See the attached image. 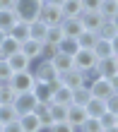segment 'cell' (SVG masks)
<instances>
[{"label":"cell","instance_id":"1","mask_svg":"<svg viewBox=\"0 0 118 132\" xmlns=\"http://www.w3.org/2000/svg\"><path fill=\"white\" fill-rule=\"evenodd\" d=\"M41 5H43V0H17V5H14V12H17V17H19V19H24V22H34V19H39Z\"/></svg>","mask_w":118,"mask_h":132},{"label":"cell","instance_id":"2","mask_svg":"<svg viewBox=\"0 0 118 132\" xmlns=\"http://www.w3.org/2000/svg\"><path fill=\"white\" fill-rule=\"evenodd\" d=\"M10 87L17 91V94H24V91H34L36 87V77L34 70H24V72H14L10 77Z\"/></svg>","mask_w":118,"mask_h":132},{"label":"cell","instance_id":"3","mask_svg":"<svg viewBox=\"0 0 118 132\" xmlns=\"http://www.w3.org/2000/svg\"><path fill=\"white\" fill-rule=\"evenodd\" d=\"M60 82L65 84V87H70V89L89 87V75H87V72H82V70H77V67H72V70H68V72H63V75H60Z\"/></svg>","mask_w":118,"mask_h":132},{"label":"cell","instance_id":"4","mask_svg":"<svg viewBox=\"0 0 118 132\" xmlns=\"http://www.w3.org/2000/svg\"><path fill=\"white\" fill-rule=\"evenodd\" d=\"M39 19H43L48 27H56V24H63V10L60 5H53V3H43L41 5V12H39Z\"/></svg>","mask_w":118,"mask_h":132},{"label":"cell","instance_id":"5","mask_svg":"<svg viewBox=\"0 0 118 132\" xmlns=\"http://www.w3.org/2000/svg\"><path fill=\"white\" fill-rule=\"evenodd\" d=\"M31 70H34V77L36 82H51L58 77V70L53 67L51 60H36L34 65H31Z\"/></svg>","mask_w":118,"mask_h":132},{"label":"cell","instance_id":"6","mask_svg":"<svg viewBox=\"0 0 118 132\" xmlns=\"http://www.w3.org/2000/svg\"><path fill=\"white\" fill-rule=\"evenodd\" d=\"M89 91H92V96H97V98H111L116 91L111 87V82L106 79V77H97V79H92L89 82Z\"/></svg>","mask_w":118,"mask_h":132},{"label":"cell","instance_id":"7","mask_svg":"<svg viewBox=\"0 0 118 132\" xmlns=\"http://www.w3.org/2000/svg\"><path fill=\"white\" fill-rule=\"evenodd\" d=\"M72 60H75V67L82 70V72H89V70L97 65V55H94V51H89V48H80L72 55Z\"/></svg>","mask_w":118,"mask_h":132},{"label":"cell","instance_id":"8","mask_svg":"<svg viewBox=\"0 0 118 132\" xmlns=\"http://www.w3.org/2000/svg\"><path fill=\"white\" fill-rule=\"evenodd\" d=\"M14 108H17V113L19 115H24V113H31L36 108V96H34V91H24V94H17V98H14Z\"/></svg>","mask_w":118,"mask_h":132},{"label":"cell","instance_id":"9","mask_svg":"<svg viewBox=\"0 0 118 132\" xmlns=\"http://www.w3.org/2000/svg\"><path fill=\"white\" fill-rule=\"evenodd\" d=\"M87 118H89V115H87V108H84V106H77V103H70L68 106V122L72 127L80 130L84 122H87Z\"/></svg>","mask_w":118,"mask_h":132},{"label":"cell","instance_id":"10","mask_svg":"<svg viewBox=\"0 0 118 132\" xmlns=\"http://www.w3.org/2000/svg\"><path fill=\"white\" fill-rule=\"evenodd\" d=\"M99 77H106V79H111V77L118 72V65H116V55H108V58H99L97 65H94Z\"/></svg>","mask_w":118,"mask_h":132},{"label":"cell","instance_id":"11","mask_svg":"<svg viewBox=\"0 0 118 132\" xmlns=\"http://www.w3.org/2000/svg\"><path fill=\"white\" fill-rule=\"evenodd\" d=\"M104 17H101L99 12H82L80 14V24H82V29L84 31H99V27L104 24Z\"/></svg>","mask_w":118,"mask_h":132},{"label":"cell","instance_id":"12","mask_svg":"<svg viewBox=\"0 0 118 132\" xmlns=\"http://www.w3.org/2000/svg\"><path fill=\"white\" fill-rule=\"evenodd\" d=\"M41 46H43V41L27 38V41H22V53H24L31 63H36V60H41Z\"/></svg>","mask_w":118,"mask_h":132},{"label":"cell","instance_id":"13","mask_svg":"<svg viewBox=\"0 0 118 132\" xmlns=\"http://www.w3.org/2000/svg\"><path fill=\"white\" fill-rule=\"evenodd\" d=\"M34 96H36V103H53V87L48 82H36Z\"/></svg>","mask_w":118,"mask_h":132},{"label":"cell","instance_id":"14","mask_svg":"<svg viewBox=\"0 0 118 132\" xmlns=\"http://www.w3.org/2000/svg\"><path fill=\"white\" fill-rule=\"evenodd\" d=\"M7 63H10V67H12V72H24V70H31V65H34V63H31V60L24 55V53H14V55H10V58H7Z\"/></svg>","mask_w":118,"mask_h":132},{"label":"cell","instance_id":"15","mask_svg":"<svg viewBox=\"0 0 118 132\" xmlns=\"http://www.w3.org/2000/svg\"><path fill=\"white\" fill-rule=\"evenodd\" d=\"M19 125L24 132H41V122H39V115L31 111V113H24V115H19Z\"/></svg>","mask_w":118,"mask_h":132},{"label":"cell","instance_id":"16","mask_svg":"<svg viewBox=\"0 0 118 132\" xmlns=\"http://www.w3.org/2000/svg\"><path fill=\"white\" fill-rule=\"evenodd\" d=\"M60 10H63V17L65 19H75V17H80L84 12L82 10V0H65V3L60 5Z\"/></svg>","mask_w":118,"mask_h":132},{"label":"cell","instance_id":"17","mask_svg":"<svg viewBox=\"0 0 118 132\" xmlns=\"http://www.w3.org/2000/svg\"><path fill=\"white\" fill-rule=\"evenodd\" d=\"M84 108H87V115H89V118H99V115H104V113L108 111L106 101H104V98H97V96H92L89 103L84 106Z\"/></svg>","mask_w":118,"mask_h":132},{"label":"cell","instance_id":"18","mask_svg":"<svg viewBox=\"0 0 118 132\" xmlns=\"http://www.w3.org/2000/svg\"><path fill=\"white\" fill-rule=\"evenodd\" d=\"M34 113L39 115V122H41L43 130H48L53 125V115H51V103H36Z\"/></svg>","mask_w":118,"mask_h":132},{"label":"cell","instance_id":"19","mask_svg":"<svg viewBox=\"0 0 118 132\" xmlns=\"http://www.w3.org/2000/svg\"><path fill=\"white\" fill-rule=\"evenodd\" d=\"M51 63H53V67L58 70V75H63V72H68V70H72V67H75L72 55H68V53H60V51H58V55L53 58Z\"/></svg>","mask_w":118,"mask_h":132},{"label":"cell","instance_id":"20","mask_svg":"<svg viewBox=\"0 0 118 132\" xmlns=\"http://www.w3.org/2000/svg\"><path fill=\"white\" fill-rule=\"evenodd\" d=\"M46 31H48V24H46L43 19H34V22H29V38L46 41Z\"/></svg>","mask_w":118,"mask_h":132},{"label":"cell","instance_id":"21","mask_svg":"<svg viewBox=\"0 0 118 132\" xmlns=\"http://www.w3.org/2000/svg\"><path fill=\"white\" fill-rule=\"evenodd\" d=\"M63 34H65V38H77L82 34V24H80V17L75 19H63Z\"/></svg>","mask_w":118,"mask_h":132},{"label":"cell","instance_id":"22","mask_svg":"<svg viewBox=\"0 0 118 132\" xmlns=\"http://www.w3.org/2000/svg\"><path fill=\"white\" fill-rule=\"evenodd\" d=\"M53 103H60V106H70L72 103V89L60 84V87L53 91Z\"/></svg>","mask_w":118,"mask_h":132},{"label":"cell","instance_id":"23","mask_svg":"<svg viewBox=\"0 0 118 132\" xmlns=\"http://www.w3.org/2000/svg\"><path fill=\"white\" fill-rule=\"evenodd\" d=\"M0 51H3L5 55L10 58V55H14V53H19V51H22V41H19V38H14V36H10V34H7V36H5V41L0 43Z\"/></svg>","mask_w":118,"mask_h":132},{"label":"cell","instance_id":"24","mask_svg":"<svg viewBox=\"0 0 118 132\" xmlns=\"http://www.w3.org/2000/svg\"><path fill=\"white\" fill-rule=\"evenodd\" d=\"M17 12L14 10H0V29H3V31H7L10 34V29L17 24Z\"/></svg>","mask_w":118,"mask_h":132},{"label":"cell","instance_id":"25","mask_svg":"<svg viewBox=\"0 0 118 132\" xmlns=\"http://www.w3.org/2000/svg\"><path fill=\"white\" fill-rule=\"evenodd\" d=\"M77 41V46H80V48H94V46H97V41H99V36H97V31H84L82 29V34L75 38Z\"/></svg>","mask_w":118,"mask_h":132},{"label":"cell","instance_id":"26","mask_svg":"<svg viewBox=\"0 0 118 132\" xmlns=\"http://www.w3.org/2000/svg\"><path fill=\"white\" fill-rule=\"evenodd\" d=\"M14 98H17V91L10 87V82H3L0 84V106H10L14 103Z\"/></svg>","mask_w":118,"mask_h":132},{"label":"cell","instance_id":"27","mask_svg":"<svg viewBox=\"0 0 118 132\" xmlns=\"http://www.w3.org/2000/svg\"><path fill=\"white\" fill-rule=\"evenodd\" d=\"M99 14H101L104 19H113L116 14H118V3H116V0H101Z\"/></svg>","mask_w":118,"mask_h":132},{"label":"cell","instance_id":"28","mask_svg":"<svg viewBox=\"0 0 118 132\" xmlns=\"http://www.w3.org/2000/svg\"><path fill=\"white\" fill-rule=\"evenodd\" d=\"M10 36L19 38V41H27V38H29V22H24V19H17V24H14V27L10 29Z\"/></svg>","mask_w":118,"mask_h":132},{"label":"cell","instance_id":"29","mask_svg":"<svg viewBox=\"0 0 118 132\" xmlns=\"http://www.w3.org/2000/svg\"><path fill=\"white\" fill-rule=\"evenodd\" d=\"M89 98H92L89 87H77V89H72V103H77V106H87Z\"/></svg>","mask_w":118,"mask_h":132},{"label":"cell","instance_id":"30","mask_svg":"<svg viewBox=\"0 0 118 132\" xmlns=\"http://www.w3.org/2000/svg\"><path fill=\"white\" fill-rule=\"evenodd\" d=\"M116 34H118V27L113 24L111 19H106L104 24L99 27V31H97V36H99V38H106V41H111V38H116Z\"/></svg>","mask_w":118,"mask_h":132},{"label":"cell","instance_id":"31","mask_svg":"<svg viewBox=\"0 0 118 132\" xmlns=\"http://www.w3.org/2000/svg\"><path fill=\"white\" fill-rule=\"evenodd\" d=\"M92 51H94V55H97V60H99V58H108V55H113L111 41H106V38H99L97 46H94Z\"/></svg>","mask_w":118,"mask_h":132},{"label":"cell","instance_id":"32","mask_svg":"<svg viewBox=\"0 0 118 132\" xmlns=\"http://www.w3.org/2000/svg\"><path fill=\"white\" fill-rule=\"evenodd\" d=\"M63 38H65V34H63V27L56 24V27H48V31H46V43H60Z\"/></svg>","mask_w":118,"mask_h":132},{"label":"cell","instance_id":"33","mask_svg":"<svg viewBox=\"0 0 118 132\" xmlns=\"http://www.w3.org/2000/svg\"><path fill=\"white\" fill-rule=\"evenodd\" d=\"M19 118V113H17V108H14L12 103L10 106H0V122H12V120H17Z\"/></svg>","mask_w":118,"mask_h":132},{"label":"cell","instance_id":"34","mask_svg":"<svg viewBox=\"0 0 118 132\" xmlns=\"http://www.w3.org/2000/svg\"><path fill=\"white\" fill-rule=\"evenodd\" d=\"M58 51L60 53H68V55H75V53L80 51V46H77L75 38H63V41L58 43Z\"/></svg>","mask_w":118,"mask_h":132},{"label":"cell","instance_id":"35","mask_svg":"<svg viewBox=\"0 0 118 132\" xmlns=\"http://www.w3.org/2000/svg\"><path fill=\"white\" fill-rule=\"evenodd\" d=\"M51 115H53V122H63V120H68V106L51 103Z\"/></svg>","mask_w":118,"mask_h":132},{"label":"cell","instance_id":"36","mask_svg":"<svg viewBox=\"0 0 118 132\" xmlns=\"http://www.w3.org/2000/svg\"><path fill=\"white\" fill-rule=\"evenodd\" d=\"M56 55H58V46L43 41V46H41V60H53Z\"/></svg>","mask_w":118,"mask_h":132},{"label":"cell","instance_id":"37","mask_svg":"<svg viewBox=\"0 0 118 132\" xmlns=\"http://www.w3.org/2000/svg\"><path fill=\"white\" fill-rule=\"evenodd\" d=\"M80 132H104V127H101L99 118H87V122L80 127Z\"/></svg>","mask_w":118,"mask_h":132},{"label":"cell","instance_id":"38","mask_svg":"<svg viewBox=\"0 0 118 132\" xmlns=\"http://www.w3.org/2000/svg\"><path fill=\"white\" fill-rule=\"evenodd\" d=\"M48 132H80V130L72 127L68 120H63V122H53V125L48 127Z\"/></svg>","mask_w":118,"mask_h":132},{"label":"cell","instance_id":"39","mask_svg":"<svg viewBox=\"0 0 118 132\" xmlns=\"http://www.w3.org/2000/svg\"><path fill=\"white\" fill-rule=\"evenodd\" d=\"M12 75H14V72H12L10 63H7V60H0V84H3V82H10Z\"/></svg>","mask_w":118,"mask_h":132},{"label":"cell","instance_id":"40","mask_svg":"<svg viewBox=\"0 0 118 132\" xmlns=\"http://www.w3.org/2000/svg\"><path fill=\"white\" fill-rule=\"evenodd\" d=\"M99 122H101V127H104V130H106V127H113V125H116V115L106 111L104 115H99Z\"/></svg>","mask_w":118,"mask_h":132},{"label":"cell","instance_id":"41","mask_svg":"<svg viewBox=\"0 0 118 132\" xmlns=\"http://www.w3.org/2000/svg\"><path fill=\"white\" fill-rule=\"evenodd\" d=\"M101 0H82V10L84 12H99Z\"/></svg>","mask_w":118,"mask_h":132},{"label":"cell","instance_id":"42","mask_svg":"<svg viewBox=\"0 0 118 132\" xmlns=\"http://www.w3.org/2000/svg\"><path fill=\"white\" fill-rule=\"evenodd\" d=\"M3 132H24L22 125H19V118L12 120V122H5V125H3Z\"/></svg>","mask_w":118,"mask_h":132},{"label":"cell","instance_id":"43","mask_svg":"<svg viewBox=\"0 0 118 132\" xmlns=\"http://www.w3.org/2000/svg\"><path fill=\"white\" fill-rule=\"evenodd\" d=\"M106 106H108V113L118 115V94H113L111 98H106Z\"/></svg>","mask_w":118,"mask_h":132},{"label":"cell","instance_id":"44","mask_svg":"<svg viewBox=\"0 0 118 132\" xmlns=\"http://www.w3.org/2000/svg\"><path fill=\"white\" fill-rule=\"evenodd\" d=\"M17 0H0V10H14Z\"/></svg>","mask_w":118,"mask_h":132},{"label":"cell","instance_id":"45","mask_svg":"<svg viewBox=\"0 0 118 132\" xmlns=\"http://www.w3.org/2000/svg\"><path fill=\"white\" fill-rule=\"evenodd\" d=\"M108 82H111V87H113V91H116V94H118V72L111 77V79H108Z\"/></svg>","mask_w":118,"mask_h":132},{"label":"cell","instance_id":"46","mask_svg":"<svg viewBox=\"0 0 118 132\" xmlns=\"http://www.w3.org/2000/svg\"><path fill=\"white\" fill-rule=\"evenodd\" d=\"M111 48H113V55H118V34L116 38H111Z\"/></svg>","mask_w":118,"mask_h":132},{"label":"cell","instance_id":"47","mask_svg":"<svg viewBox=\"0 0 118 132\" xmlns=\"http://www.w3.org/2000/svg\"><path fill=\"white\" fill-rule=\"evenodd\" d=\"M43 3H53V5H63L65 0H43Z\"/></svg>","mask_w":118,"mask_h":132},{"label":"cell","instance_id":"48","mask_svg":"<svg viewBox=\"0 0 118 132\" xmlns=\"http://www.w3.org/2000/svg\"><path fill=\"white\" fill-rule=\"evenodd\" d=\"M104 132H118V125H113V127H106Z\"/></svg>","mask_w":118,"mask_h":132},{"label":"cell","instance_id":"49","mask_svg":"<svg viewBox=\"0 0 118 132\" xmlns=\"http://www.w3.org/2000/svg\"><path fill=\"white\" fill-rule=\"evenodd\" d=\"M5 36H7V31H3V29H0V43L5 41Z\"/></svg>","mask_w":118,"mask_h":132},{"label":"cell","instance_id":"50","mask_svg":"<svg viewBox=\"0 0 118 132\" xmlns=\"http://www.w3.org/2000/svg\"><path fill=\"white\" fill-rule=\"evenodd\" d=\"M111 22H113V24H116V27H118V14H116V17H113V19H111Z\"/></svg>","mask_w":118,"mask_h":132},{"label":"cell","instance_id":"51","mask_svg":"<svg viewBox=\"0 0 118 132\" xmlns=\"http://www.w3.org/2000/svg\"><path fill=\"white\" fill-rule=\"evenodd\" d=\"M0 132H3V122H0Z\"/></svg>","mask_w":118,"mask_h":132},{"label":"cell","instance_id":"52","mask_svg":"<svg viewBox=\"0 0 118 132\" xmlns=\"http://www.w3.org/2000/svg\"><path fill=\"white\" fill-rule=\"evenodd\" d=\"M116 125H118V115H116Z\"/></svg>","mask_w":118,"mask_h":132},{"label":"cell","instance_id":"53","mask_svg":"<svg viewBox=\"0 0 118 132\" xmlns=\"http://www.w3.org/2000/svg\"><path fill=\"white\" fill-rule=\"evenodd\" d=\"M116 65H118V55H116Z\"/></svg>","mask_w":118,"mask_h":132},{"label":"cell","instance_id":"54","mask_svg":"<svg viewBox=\"0 0 118 132\" xmlns=\"http://www.w3.org/2000/svg\"><path fill=\"white\" fill-rule=\"evenodd\" d=\"M116 3H118V0H116Z\"/></svg>","mask_w":118,"mask_h":132}]
</instances>
